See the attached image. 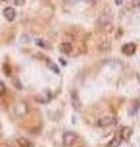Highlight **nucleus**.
Here are the masks:
<instances>
[{
    "label": "nucleus",
    "instance_id": "8",
    "mask_svg": "<svg viewBox=\"0 0 140 147\" xmlns=\"http://www.w3.org/2000/svg\"><path fill=\"white\" fill-rule=\"evenodd\" d=\"M59 50L62 52L63 54H70L73 50V45L70 43H62L59 47Z\"/></svg>",
    "mask_w": 140,
    "mask_h": 147
},
{
    "label": "nucleus",
    "instance_id": "9",
    "mask_svg": "<svg viewBox=\"0 0 140 147\" xmlns=\"http://www.w3.org/2000/svg\"><path fill=\"white\" fill-rule=\"evenodd\" d=\"M122 142V137H120V134H118L117 136H114V139L109 142V147H118Z\"/></svg>",
    "mask_w": 140,
    "mask_h": 147
},
{
    "label": "nucleus",
    "instance_id": "17",
    "mask_svg": "<svg viewBox=\"0 0 140 147\" xmlns=\"http://www.w3.org/2000/svg\"><path fill=\"white\" fill-rule=\"evenodd\" d=\"M116 4H117V5H120V4H123V1H119V0H118V1H116Z\"/></svg>",
    "mask_w": 140,
    "mask_h": 147
},
{
    "label": "nucleus",
    "instance_id": "12",
    "mask_svg": "<svg viewBox=\"0 0 140 147\" xmlns=\"http://www.w3.org/2000/svg\"><path fill=\"white\" fill-rule=\"evenodd\" d=\"M35 43L38 45V47H41V48H47V43L44 42V40H42V39H39V38H37L36 40H35Z\"/></svg>",
    "mask_w": 140,
    "mask_h": 147
},
{
    "label": "nucleus",
    "instance_id": "3",
    "mask_svg": "<svg viewBox=\"0 0 140 147\" xmlns=\"http://www.w3.org/2000/svg\"><path fill=\"white\" fill-rule=\"evenodd\" d=\"M70 100H71V105H73V108L77 110V112H80L81 110V100L80 98H79V96L75 91L71 92V96H70Z\"/></svg>",
    "mask_w": 140,
    "mask_h": 147
},
{
    "label": "nucleus",
    "instance_id": "4",
    "mask_svg": "<svg viewBox=\"0 0 140 147\" xmlns=\"http://www.w3.org/2000/svg\"><path fill=\"white\" fill-rule=\"evenodd\" d=\"M3 13H4V17L6 18L7 21H14L16 18V11H15V9L14 7H5L4 9V11H3Z\"/></svg>",
    "mask_w": 140,
    "mask_h": 147
},
{
    "label": "nucleus",
    "instance_id": "14",
    "mask_svg": "<svg viewBox=\"0 0 140 147\" xmlns=\"http://www.w3.org/2000/svg\"><path fill=\"white\" fill-rule=\"evenodd\" d=\"M6 92V87H5V85L3 84V82H0V96H3L4 93Z\"/></svg>",
    "mask_w": 140,
    "mask_h": 147
},
{
    "label": "nucleus",
    "instance_id": "11",
    "mask_svg": "<svg viewBox=\"0 0 140 147\" xmlns=\"http://www.w3.org/2000/svg\"><path fill=\"white\" fill-rule=\"evenodd\" d=\"M47 63H48V64H47V66H48L50 70L54 71L55 74H60V70H59V67H58L57 64H54L53 61H50V60H47Z\"/></svg>",
    "mask_w": 140,
    "mask_h": 147
},
{
    "label": "nucleus",
    "instance_id": "1",
    "mask_svg": "<svg viewBox=\"0 0 140 147\" xmlns=\"http://www.w3.org/2000/svg\"><path fill=\"white\" fill-rule=\"evenodd\" d=\"M76 140H77L76 134H74V132H71V131H68V132H65V134L63 135V144L65 146L74 145L76 142Z\"/></svg>",
    "mask_w": 140,
    "mask_h": 147
},
{
    "label": "nucleus",
    "instance_id": "15",
    "mask_svg": "<svg viewBox=\"0 0 140 147\" xmlns=\"http://www.w3.org/2000/svg\"><path fill=\"white\" fill-rule=\"evenodd\" d=\"M26 1L25 0H15V5H18V6H22V5H25Z\"/></svg>",
    "mask_w": 140,
    "mask_h": 147
},
{
    "label": "nucleus",
    "instance_id": "13",
    "mask_svg": "<svg viewBox=\"0 0 140 147\" xmlns=\"http://www.w3.org/2000/svg\"><path fill=\"white\" fill-rule=\"evenodd\" d=\"M4 71H5V74H6L7 76L11 75V69H10V66H9L7 64H5V65H4Z\"/></svg>",
    "mask_w": 140,
    "mask_h": 147
},
{
    "label": "nucleus",
    "instance_id": "5",
    "mask_svg": "<svg viewBox=\"0 0 140 147\" xmlns=\"http://www.w3.org/2000/svg\"><path fill=\"white\" fill-rule=\"evenodd\" d=\"M114 123H116V118H113V117H103V118H101L100 120L97 121V125L103 127V126H109V125H112V124H114Z\"/></svg>",
    "mask_w": 140,
    "mask_h": 147
},
{
    "label": "nucleus",
    "instance_id": "7",
    "mask_svg": "<svg viewBox=\"0 0 140 147\" xmlns=\"http://www.w3.org/2000/svg\"><path fill=\"white\" fill-rule=\"evenodd\" d=\"M122 52L125 55H133L135 53V44L134 43H127L122 47Z\"/></svg>",
    "mask_w": 140,
    "mask_h": 147
},
{
    "label": "nucleus",
    "instance_id": "6",
    "mask_svg": "<svg viewBox=\"0 0 140 147\" xmlns=\"http://www.w3.org/2000/svg\"><path fill=\"white\" fill-rule=\"evenodd\" d=\"M132 129H130L129 126H124V127H122L120 129V137H122V141L124 140V141H128L129 139H130V136H132Z\"/></svg>",
    "mask_w": 140,
    "mask_h": 147
},
{
    "label": "nucleus",
    "instance_id": "16",
    "mask_svg": "<svg viewBox=\"0 0 140 147\" xmlns=\"http://www.w3.org/2000/svg\"><path fill=\"white\" fill-rule=\"evenodd\" d=\"M59 61H60V63H63V65H67V61H65L64 59H59Z\"/></svg>",
    "mask_w": 140,
    "mask_h": 147
},
{
    "label": "nucleus",
    "instance_id": "10",
    "mask_svg": "<svg viewBox=\"0 0 140 147\" xmlns=\"http://www.w3.org/2000/svg\"><path fill=\"white\" fill-rule=\"evenodd\" d=\"M17 142L21 147H32V144L27 139H25V137H20V139L17 140Z\"/></svg>",
    "mask_w": 140,
    "mask_h": 147
},
{
    "label": "nucleus",
    "instance_id": "2",
    "mask_svg": "<svg viewBox=\"0 0 140 147\" xmlns=\"http://www.w3.org/2000/svg\"><path fill=\"white\" fill-rule=\"evenodd\" d=\"M50 99H52V94H50L49 91H43V92H41V93H38L36 96V100L41 104L48 103Z\"/></svg>",
    "mask_w": 140,
    "mask_h": 147
}]
</instances>
